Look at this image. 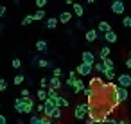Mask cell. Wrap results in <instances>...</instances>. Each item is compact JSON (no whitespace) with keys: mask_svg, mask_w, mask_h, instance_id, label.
Instances as JSON below:
<instances>
[{"mask_svg":"<svg viewBox=\"0 0 131 124\" xmlns=\"http://www.w3.org/2000/svg\"><path fill=\"white\" fill-rule=\"evenodd\" d=\"M88 111H90V104L88 102H79L75 104V110H74V117L77 120H84L88 117Z\"/></svg>","mask_w":131,"mask_h":124,"instance_id":"1","label":"cell"},{"mask_svg":"<svg viewBox=\"0 0 131 124\" xmlns=\"http://www.w3.org/2000/svg\"><path fill=\"white\" fill-rule=\"evenodd\" d=\"M75 72H77V76H81V77H88L92 72H93V65H88V63H79L77 67H75Z\"/></svg>","mask_w":131,"mask_h":124,"instance_id":"2","label":"cell"},{"mask_svg":"<svg viewBox=\"0 0 131 124\" xmlns=\"http://www.w3.org/2000/svg\"><path fill=\"white\" fill-rule=\"evenodd\" d=\"M56 102L54 101H50V99H47L45 102H43V115L45 117H49V119H52V115H54V111H56Z\"/></svg>","mask_w":131,"mask_h":124,"instance_id":"3","label":"cell"},{"mask_svg":"<svg viewBox=\"0 0 131 124\" xmlns=\"http://www.w3.org/2000/svg\"><path fill=\"white\" fill-rule=\"evenodd\" d=\"M81 61H83V63H88V65H95V63H97V56H95V52H92V50H84V52L81 54Z\"/></svg>","mask_w":131,"mask_h":124,"instance_id":"4","label":"cell"},{"mask_svg":"<svg viewBox=\"0 0 131 124\" xmlns=\"http://www.w3.org/2000/svg\"><path fill=\"white\" fill-rule=\"evenodd\" d=\"M117 83L120 88H129L131 86V74H120L117 77Z\"/></svg>","mask_w":131,"mask_h":124,"instance_id":"5","label":"cell"},{"mask_svg":"<svg viewBox=\"0 0 131 124\" xmlns=\"http://www.w3.org/2000/svg\"><path fill=\"white\" fill-rule=\"evenodd\" d=\"M99 36H101V33H99L97 29H88V31L84 33V40H86L88 43H92V42L99 40Z\"/></svg>","mask_w":131,"mask_h":124,"instance_id":"6","label":"cell"},{"mask_svg":"<svg viewBox=\"0 0 131 124\" xmlns=\"http://www.w3.org/2000/svg\"><path fill=\"white\" fill-rule=\"evenodd\" d=\"M124 9H126V6H124L122 0H113V2H111V11H113L115 15H122Z\"/></svg>","mask_w":131,"mask_h":124,"instance_id":"7","label":"cell"},{"mask_svg":"<svg viewBox=\"0 0 131 124\" xmlns=\"http://www.w3.org/2000/svg\"><path fill=\"white\" fill-rule=\"evenodd\" d=\"M77 79H79V77H77V72H75V70H70V74H68V77L65 79V85H67L68 88H70V86L74 88V85L77 83Z\"/></svg>","mask_w":131,"mask_h":124,"instance_id":"8","label":"cell"},{"mask_svg":"<svg viewBox=\"0 0 131 124\" xmlns=\"http://www.w3.org/2000/svg\"><path fill=\"white\" fill-rule=\"evenodd\" d=\"M97 31H99L101 34H106V33L113 31V29H111L110 22H106V20H101V22H99V25H97Z\"/></svg>","mask_w":131,"mask_h":124,"instance_id":"9","label":"cell"},{"mask_svg":"<svg viewBox=\"0 0 131 124\" xmlns=\"http://www.w3.org/2000/svg\"><path fill=\"white\" fill-rule=\"evenodd\" d=\"M110 52H111L110 45H108V43H106V45H102V47H101V50H99V59H101V61L108 59V58H110Z\"/></svg>","mask_w":131,"mask_h":124,"instance_id":"10","label":"cell"},{"mask_svg":"<svg viewBox=\"0 0 131 124\" xmlns=\"http://www.w3.org/2000/svg\"><path fill=\"white\" fill-rule=\"evenodd\" d=\"M54 102H56V106H58L59 110H67V108L70 106L68 99H67V97H63V95H59V97H58V99H56Z\"/></svg>","mask_w":131,"mask_h":124,"instance_id":"11","label":"cell"},{"mask_svg":"<svg viewBox=\"0 0 131 124\" xmlns=\"http://www.w3.org/2000/svg\"><path fill=\"white\" fill-rule=\"evenodd\" d=\"M49 86H50V88H56V90L59 92L61 86H63V83H61L59 77H54V76H52V77H49Z\"/></svg>","mask_w":131,"mask_h":124,"instance_id":"12","label":"cell"},{"mask_svg":"<svg viewBox=\"0 0 131 124\" xmlns=\"http://www.w3.org/2000/svg\"><path fill=\"white\" fill-rule=\"evenodd\" d=\"M74 18V15L70 13V11H63L61 15H59V24H63V25H67L70 20Z\"/></svg>","mask_w":131,"mask_h":124,"instance_id":"13","label":"cell"},{"mask_svg":"<svg viewBox=\"0 0 131 124\" xmlns=\"http://www.w3.org/2000/svg\"><path fill=\"white\" fill-rule=\"evenodd\" d=\"M36 50L41 52V54H47V52H49V45H47V42H45V40H38V42H36Z\"/></svg>","mask_w":131,"mask_h":124,"instance_id":"14","label":"cell"},{"mask_svg":"<svg viewBox=\"0 0 131 124\" xmlns=\"http://www.w3.org/2000/svg\"><path fill=\"white\" fill-rule=\"evenodd\" d=\"M15 106V111H18V113H25V106H24V99L22 97H18V99H15V102H13Z\"/></svg>","mask_w":131,"mask_h":124,"instance_id":"15","label":"cell"},{"mask_svg":"<svg viewBox=\"0 0 131 124\" xmlns=\"http://www.w3.org/2000/svg\"><path fill=\"white\" fill-rule=\"evenodd\" d=\"M117 40H118V34H117L115 31H110V33L104 34V42H106V43H115Z\"/></svg>","mask_w":131,"mask_h":124,"instance_id":"16","label":"cell"},{"mask_svg":"<svg viewBox=\"0 0 131 124\" xmlns=\"http://www.w3.org/2000/svg\"><path fill=\"white\" fill-rule=\"evenodd\" d=\"M58 24H59V18H56V16H50V18H47V20H45L47 29H56V27H58Z\"/></svg>","mask_w":131,"mask_h":124,"instance_id":"17","label":"cell"},{"mask_svg":"<svg viewBox=\"0 0 131 124\" xmlns=\"http://www.w3.org/2000/svg\"><path fill=\"white\" fill-rule=\"evenodd\" d=\"M40 68H56V65H54V61H50V59H45V58H41L40 59V65H38Z\"/></svg>","mask_w":131,"mask_h":124,"instance_id":"18","label":"cell"},{"mask_svg":"<svg viewBox=\"0 0 131 124\" xmlns=\"http://www.w3.org/2000/svg\"><path fill=\"white\" fill-rule=\"evenodd\" d=\"M36 99H38L40 102H45V101L49 99V92L43 90V88H38V92H36Z\"/></svg>","mask_w":131,"mask_h":124,"instance_id":"19","label":"cell"},{"mask_svg":"<svg viewBox=\"0 0 131 124\" xmlns=\"http://www.w3.org/2000/svg\"><path fill=\"white\" fill-rule=\"evenodd\" d=\"M117 94H118V101H120V102H126V101L129 99L127 88H120V86H118V92H117Z\"/></svg>","mask_w":131,"mask_h":124,"instance_id":"20","label":"cell"},{"mask_svg":"<svg viewBox=\"0 0 131 124\" xmlns=\"http://www.w3.org/2000/svg\"><path fill=\"white\" fill-rule=\"evenodd\" d=\"M86 90V86H84V81L83 79H77V83L74 85V94L77 95V94H81V92H84Z\"/></svg>","mask_w":131,"mask_h":124,"instance_id":"21","label":"cell"},{"mask_svg":"<svg viewBox=\"0 0 131 124\" xmlns=\"http://www.w3.org/2000/svg\"><path fill=\"white\" fill-rule=\"evenodd\" d=\"M74 15H75L77 18H83V16H84V7H83V4H74Z\"/></svg>","mask_w":131,"mask_h":124,"instance_id":"22","label":"cell"},{"mask_svg":"<svg viewBox=\"0 0 131 124\" xmlns=\"http://www.w3.org/2000/svg\"><path fill=\"white\" fill-rule=\"evenodd\" d=\"M29 124H45V119H43V115H31Z\"/></svg>","mask_w":131,"mask_h":124,"instance_id":"23","label":"cell"},{"mask_svg":"<svg viewBox=\"0 0 131 124\" xmlns=\"http://www.w3.org/2000/svg\"><path fill=\"white\" fill-rule=\"evenodd\" d=\"M32 16H34V22H36V20H47V13H45V9H36Z\"/></svg>","mask_w":131,"mask_h":124,"instance_id":"24","label":"cell"},{"mask_svg":"<svg viewBox=\"0 0 131 124\" xmlns=\"http://www.w3.org/2000/svg\"><path fill=\"white\" fill-rule=\"evenodd\" d=\"M93 70H95L97 74H102V76H104V72H106V65H104V61L95 63V65H93Z\"/></svg>","mask_w":131,"mask_h":124,"instance_id":"25","label":"cell"},{"mask_svg":"<svg viewBox=\"0 0 131 124\" xmlns=\"http://www.w3.org/2000/svg\"><path fill=\"white\" fill-rule=\"evenodd\" d=\"M47 92H49V99H50V101H56V99L59 97V92H58L56 88H50V86H49Z\"/></svg>","mask_w":131,"mask_h":124,"instance_id":"26","label":"cell"},{"mask_svg":"<svg viewBox=\"0 0 131 124\" xmlns=\"http://www.w3.org/2000/svg\"><path fill=\"white\" fill-rule=\"evenodd\" d=\"M104 77H106L110 83H113V79H115V77H118V76L115 74V70H106V72H104Z\"/></svg>","mask_w":131,"mask_h":124,"instance_id":"27","label":"cell"},{"mask_svg":"<svg viewBox=\"0 0 131 124\" xmlns=\"http://www.w3.org/2000/svg\"><path fill=\"white\" fill-rule=\"evenodd\" d=\"M24 79H25V76H24V74H16V76L13 77V85H22V83H24Z\"/></svg>","mask_w":131,"mask_h":124,"instance_id":"28","label":"cell"},{"mask_svg":"<svg viewBox=\"0 0 131 124\" xmlns=\"http://www.w3.org/2000/svg\"><path fill=\"white\" fill-rule=\"evenodd\" d=\"M34 22V16L32 15H27V16H24V20H22V25H31Z\"/></svg>","mask_w":131,"mask_h":124,"instance_id":"29","label":"cell"},{"mask_svg":"<svg viewBox=\"0 0 131 124\" xmlns=\"http://www.w3.org/2000/svg\"><path fill=\"white\" fill-rule=\"evenodd\" d=\"M104 65H106V70H115V63H113V59H111V58L104 59Z\"/></svg>","mask_w":131,"mask_h":124,"instance_id":"30","label":"cell"},{"mask_svg":"<svg viewBox=\"0 0 131 124\" xmlns=\"http://www.w3.org/2000/svg\"><path fill=\"white\" fill-rule=\"evenodd\" d=\"M61 119H63V110L56 108V111H54V115H52V120H61Z\"/></svg>","mask_w":131,"mask_h":124,"instance_id":"31","label":"cell"},{"mask_svg":"<svg viewBox=\"0 0 131 124\" xmlns=\"http://www.w3.org/2000/svg\"><path fill=\"white\" fill-rule=\"evenodd\" d=\"M40 88H43V90L49 88V77H41L40 79Z\"/></svg>","mask_w":131,"mask_h":124,"instance_id":"32","label":"cell"},{"mask_svg":"<svg viewBox=\"0 0 131 124\" xmlns=\"http://www.w3.org/2000/svg\"><path fill=\"white\" fill-rule=\"evenodd\" d=\"M7 90V81L4 77H0V92H6Z\"/></svg>","mask_w":131,"mask_h":124,"instance_id":"33","label":"cell"},{"mask_svg":"<svg viewBox=\"0 0 131 124\" xmlns=\"http://www.w3.org/2000/svg\"><path fill=\"white\" fill-rule=\"evenodd\" d=\"M40 59H41L40 56H32L31 58V67H38L40 65Z\"/></svg>","mask_w":131,"mask_h":124,"instance_id":"34","label":"cell"},{"mask_svg":"<svg viewBox=\"0 0 131 124\" xmlns=\"http://www.w3.org/2000/svg\"><path fill=\"white\" fill-rule=\"evenodd\" d=\"M13 68H22V61H20V58H13Z\"/></svg>","mask_w":131,"mask_h":124,"instance_id":"35","label":"cell"},{"mask_svg":"<svg viewBox=\"0 0 131 124\" xmlns=\"http://www.w3.org/2000/svg\"><path fill=\"white\" fill-rule=\"evenodd\" d=\"M34 6H36L38 9H43V7L47 6V0H36V2H34Z\"/></svg>","mask_w":131,"mask_h":124,"instance_id":"36","label":"cell"},{"mask_svg":"<svg viewBox=\"0 0 131 124\" xmlns=\"http://www.w3.org/2000/svg\"><path fill=\"white\" fill-rule=\"evenodd\" d=\"M52 76H54V77H61V76H63V70H61L59 67H56V68L52 70Z\"/></svg>","mask_w":131,"mask_h":124,"instance_id":"37","label":"cell"},{"mask_svg":"<svg viewBox=\"0 0 131 124\" xmlns=\"http://www.w3.org/2000/svg\"><path fill=\"white\" fill-rule=\"evenodd\" d=\"M20 94H22V97H31V90L29 88H22Z\"/></svg>","mask_w":131,"mask_h":124,"instance_id":"38","label":"cell"},{"mask_svg":"<svg viewBox=\"0 0 131 124\" xmlns=\"http://www.w3.org/2000/svg\"><path fill=\"white\" fill-rule=\"evenodd\" d=\"M122 25H124V27H131V16H126V18L122 20Z\"/></svg>","mask_w":131,"mask_h":124,"instance_id":"39","label":"cell"},{"mask_svg":"<svg viewBox=\"0 0 131 124\" xmlns=\"http://www.w3.org/2000/svg\"><path fill=\"white\" fill-rule=\"evenodd\" d=\"M38 113H40V115L43 113V102H38V104H36V115H38Z\"/></svg>","mask_w":131,"mask_h":124,"instance_id":"40","label":"cell"},{"mask_svg":"<svg viewBox=\"0 0 131 124\" xmlns=\"http://www.w3.org/2000/svg\"><path fill=\"white\" fill-rule=\"evenodd\" d=\"M6 13H7V7H6V6H0V18H2Z\"/></svg>","mask_w":131,"mask_h":124,"instance_id":"41","label":"cell"},{"mask_svg":"<svg viewBox=\"0 0 131 124\" xmlns=\"http://www.w3.org/2000/svg\"><path fill=\"white\" fill-rule=\"evenodd\" d=\"M75 27H77V29H84V24H83V20H77V22H75Z\"/></svg>","mask_w":131,"mask_h":124,"instance_id":"42","label":"cell"},{"mask_svg":"<svg viewBox=\"0 0 131 124\" xmlns=\"http://www.w3.org/2000/svg\"><path fill=\"white\" fill-rule=\"evenodd\" d=\"M0 124H7V119H6V115H2V113H0Z\"/></svg>","mask_w":131,"mask_h":124,"instance_id":"43","label":"cell"},{"mask_svg":"<svg viewBox=\"0 0 131 124\" xmlns=\"http://www.w3.org/2000/svg\"><path fill=\"white\" fill-rule=\"evenodd\" d=\"M86 124H104L102 120H86Z\"/></svg>","mask_w":131,"mask_h":124,"instance_id":"44","label":"cell"},{"mask_svg":"<svg viewBox=\"0 0 131 124\" xmlns=\"http://www.w3.org/2000/svg\"><path fill=\"white\" fill-rule=\"evenodd\" d=\"M126 67H127V68H131V59H129V58L126 59Z\"/></svg>","mask_w":131,"mask_h":124,"instance_id":"45","label":"cell"},{"mask_svg":"<svg viewBox=\"0 0 131 124\" xmlns=\"http://www.w3.org/2000/svg\"><path fill=\"white\" fill-rule=\"evenodd\" d=\"M16 124H24V119H22V117H18V119H16Z\"/></svg>","mask_w":131,"mask_h":124,"instance_id":"46","label":"cell"},{"mask_svg":"<svg viewBox=\"0 0 131 124\" xmlns=\"http://www.w3.org/2000/svg\"><path fill=\"white\" fill-rule=\"evenodd\" d=\"M4 27H6V25H4L2 22H0V33H2V31H4Z\"/></svg>","mask_w":131,"mask_h":124,"instance_id":"47","label":"cell"},{"mask_svg":"<svg viewBox=\"0 0 131 124\" xmlns=\"http://www.w3.org/2000/svg\"><path fill=\"white\" fill-rule=\"evenodd\" d=\"M129 124H131V117H129Z\"/></svg>","mask_w":131,"mask_h":124,"instance_id":"48","label":"cell"},{"mask_svg":"<svg viewBox=\"0 0 131 124\" xmlns=\"http://www.w3.org/2000/svg\"><path fill=\"white\" fill-rule=\"evenodd\" d=\"M54 124H58V122H54Z\"/></svg>","mask_w":131,"mask_h":124,"instance_id":"49","label":"cell"}]
</instances>
